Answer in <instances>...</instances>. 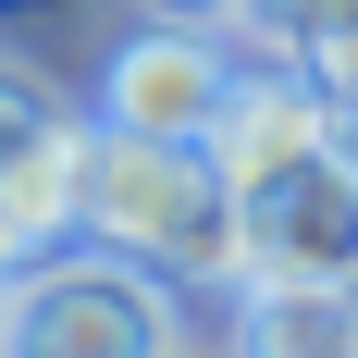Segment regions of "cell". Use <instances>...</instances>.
I'll list each match as a JSON object with an SVG mask.
<instances>
[{
    "label": "cell",
    "mask_w": 358,
    "mask_h": 358,
    "mask_svg": "<svg viewBox=\"0 0 358 358\" xmlns=\"http://www.w3.org/2000/svg\"><path fill=\"white\" fill-rule=\"evenodd\" d=\"M74 248H111L161 285H235V185L198 136H111L87 148V222Z\"/></svg>",
    "instance_id": "cell-1"
},
{
    "label": "cell",
    "mask_w": 358,
    "mask_h": 358,
    "mask_svg": "<svg viewBox=\"0 0 358 358\" xmlns=\"http://www.w3.org/2000/svg\"><path fill=\"white\" fill-rule=\"evenodd\" d=\"M185 334L173 285L111 248H50L0 272V358H161Z\"/></svg>",
    "instance_id": "cell-2"
},
{
    "label": "cell",
    "mask_w": 358,
    "mask_h": 358,
    "mask_svg": "<svg viewBox=\"0 0 358 358\" xmlns=\"http://www.w3.org/2000/svg\"><path fill=\"white\" fill-rule=\"evenodd\" d=\"M235 74H248V37H235V25L148 13V25H124V37L99 50V99H87V124H111V136H198V148H210Z\"/></svg>",
    "instance_id": "cell-3"
},
{
    "label": "cell",
    "mask_w": 358,
    "mask_h": 358,
    "mask_svg": "<svg viewBox=\"0 0 358 358\" xmlns=\"http://www.w3.org/2000/svg\"><path fill=\"white\" fill-rule=\"evenodd\" d=\"M235 285H358V173L334 148L235 185Z\"/></svg>",
    "instance_id": "cell-4"
},
{
    "label": "cell",
    "mask_w": 358,
    "mask_h": 358,
    "mask_svg": "<svg viewBox=\"0 0 358 358\" xmlns=\"http://www.w3.org/2000/svg\"><path fill=\"white\" fill-rule=\"evenodd\" d=\"M309 148H334V99L259 37L235 99H222V124H210V161H222V185H259V173H296Z\"/></svg>",
    "instance_id": "cell-5"
},
{
    "label": "cell",
    "mask_w": 358,
    "mask_h": 358,
    "mask_svg": "<svg viewBox=\"0 0 358 358\" xmlns=\"http://www.w3.org/2000/svg\"><path fill=\"white\" fill-rule=\"evenodd\" d=\"M87 148H99V124L74 111L50 148H25V161L0 173V272H25V259L74 248V222H87Z\"/></svg>",
    "instance_id": "cell-6"
},
{
    "label": "cell",
    "mask_w": 358,
    "mask_h": 358,
    "mask_svg": "<svg viewBox=\"0 0 358 358\" xmlns=\"http://www.w3.org/2000/svg\"><path fill=\"white\" fill-rule=\"evenodd\" d=\"M235 358H358V285H235Z\"/></svg>",
    "instance_id": "cell-7"
},
{
    "label": "cell",
    "mask_w": 358,
    "mask_h": 358,
    "mask_svg": "<svg viewBox=\"0 0 358 358\" xmlns=\"http://www.w3.org/2000/svg\"><path fill=\"white\" fill-rule=\"evenodd\" d=\"M259 37H272L322 99H346V87H358V0H272Z\"/></svg>",
    "instance_id": "cell-8"
},
{
    "label": "cell",
    "mask_w": 358,
    "mask_h": 358,
    "mask_svg": "<svg viewBox=\"0 0 358 358\" xmlns=\"http://www.w3.org/2000/svg\"><path fill=\"white\" fill-rule=\"evenodd\" d=\"M62 124H74V99H62L37 62H13V50H0V173H13L25 148H50Z\"/></svg>",
    "instance_id": "cell-9"
},
{
    "label": "cell",
    "mask_w": 358,
    "mask_h": 358,
    "mask_svg": "<svg viewBox=\"0 0 358 358\" xmlns=\"http://www.w3.org/2000/svg\"><path fill=\"white\" fill-rule=\"evenodd\" d=\"M148 13H185V25H259L272 0H148Z\"/></svg>",
    "instance_id": "cell-10"
},
{
    "label": "cell",
    "mask_w": 358,
    "mask_h": 358,
    "mask_svg": "<svg viewBox=\"0 0 358 358\" xmlns=\"http://www.w3.org/2000/svg\"><path fill=\"white\" fill-rule=\"evenodd\" d=\"M334 161H346V173H358V87H346V99H334Z\"/></svg>",
    "instance_id": "cell-11"
},
{
    "label": "cell",
    "mask_w": 358,
    "mask_h": 358,
    "mask_svg": "<svg viewBox=\"0 0 358 358\" xmlns=\"http://www.w3.org/2000/svg\"><path fill=\"white\" fill-rule=\"evenodd\" d=\"M37 13H62V0H0V25H37Z\"/></svg>",
    "instance_id": "cell-12"
}]
</instances>
